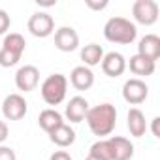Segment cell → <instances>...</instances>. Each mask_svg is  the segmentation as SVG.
<instances>
[{
	"label": "cell",
	"instance_id": "obj_13",
	"mask_svg": "<svg viewBox=\"0 0 160 160\" xmlns=\"http://www.w3.org/2000/svg\"><path fill=\"white\" fill-rule=\"evenodd\" d=\"M139 57L151 60V62H156L158 57H160V38L156 34H145L139 43H138V53Z\"/></svg>",
	"mask_w": 160,
	"mask_h": 160
},
{
	"label": "cell",
	"instance_id": "obj_14",
	"mask_svg": "<svg viewBox=\"0 0 160 160\" xmlns=\"http://www.w3.org/2000/svg\"><path fill=\"white\" fill-rule=\"evenodd\" d=\"M87 111H89V102L83 96H73V98H70V102H68V106L64 109V117L70 122L77 124V122L85 121Z\"/></svg>",
	"mask_w": 160,
	"mask_h": 160
},
{
	"label": "cell",
	"instance_id": "obj_25",
	"mask_svg": "<svg viewBox=\"0 0 160 160\" xmlns=\"http://www.w3.org/2000/svg\"><path fill=\"white\" fill-rule=\"evenodd\" d=\"M10 136V130H8V124L4 121H0V145H2Z\"/></svg>",
	"mask_w": 160,
	"mask_h": 160
},
{
	"label": "cell",
	"instance_id": "obj_2",
	"mask_svg": "<svg viewBox=\"0 0 160 160\" xmlns=\"http://www.w3.org/2000/svg\"><path fill=\"white\" fill-rule=\"evenodd\" d=\"M104 38L111 43L130 45L138 38V27L126 17H111L104 25Z\"/></svg>",
	"mask_w": 160,
	"mask_h": 160
},
{
	"label": "cell",
	"instance_id": "obj_9",
	"mask_svg": "<svg viewBox=\"0 0 160 160\" xmlns=\"http://www.w3.org/2000/svg\"><path fill=\"white\" fill-rule=\"evenodd\" d=\"M40 83V70L34 64H25L15 73V85L23 92H32Z\"/></svg>",
	"mask_w": 160,
	"mask_h": 160
},
{
	"label": "cell",
	"instance_id": "obj_20",
	"mask_svg": "<svg viewBox=\"0 0 160 160\" xmlns=\"http://www.w3.org/2000/svg\"><path fill=\"white\" fill-rule=\"evenodd\" d=\"M79 57H81V60H83V66L92 68V66H98V64L102 62V58H104V49H102V45H98V43H89V45H85V47L81 49Z\"/></svg>",
	"mask_w": 160,
	"mask_h": 160
},
{
	"label": "cell",
	"instance_id": "obj_7",
	"mask_svg": "<svg viewBox=\"0 0 160 160\" xmlns=\"http://www.w3.org/2000/svg\"><path fill=\"white\" fill-rule=\"evenodd\" d=\"M27 27H28V32L32 36L47 38V36H51L55 32V19L49 13H45V12H36V13L30 15Z\"/></svg>",
	"mask_w": 160,
	"mask_h": 160
},
{
	"label": "cell",
	"instance_id": "obj_26",
	"mask_svg": "<svg viewBox=\"0 0 160 160\" xmlns=\"http://www.w3.org/2000/svg\"><path fill=\"white\" fill-rule=\"evenodd\" d=\"M158 122H160V119H158V117H154V119H152V124H151V130H152V136H154V138H160V132H158Z\"/></svg>",
	"mask_w": 160,
	"mask_h": 160
},
{
	"label": "cell",
	"instance_id": "obj_21",
	"mask_svg": "<svg viewBox=\"0 0 160 160\" xmlns=\"http://www.w3.org/2000/svg\"><path fill=\"white\" fill-rule=\"evenodd\" d=\"M10 27H12V19H10V15H8V12L0 10V36L6 34V32L10 30Z\"/></svg>",
	"mask_w": 160,
	"mask_h": 160
},
{
	"label": "cell",
	"instance_id": "obj_27",
	"mask_svg": "<svg viewBox=\"0 0 160 160\" xmlns=\"http://www.w3.org/2000/svg\"><path fill=\"white\" fill-rule=\"evenodd\" d=\"M38 4H40V6H55L57 2H38Z\"/></svg>",
	"mask_w": 160,
	"mask_h": 160
},
{
	"label": "cell",
	"instance_id": "obj_10",
	"mask_svg": "<svg viewBox=\"0 0 160 160\" xmlns=\"http://www.w3.org/2000/svg\"><path fill=\"white\" fill-rule=\"evenodd\" d=\"M111 160H130L134 156V143L122 136H111L106 139Z\"/></svg>",
	"mask_w": 160,
	"mask_h": 160
},
{
	"label": "cell",
	"instance_id": "obj_4",
	"mask_svg": "<svg viewBox=\"0 0 160 160\" xmlns=\"http://www.w3.org/2000/svg\"><path fill=\"white\" fill-rule=\"evenodd\" d=\"M66 91H68V79L62 73H51L49 77H45V81L40 87L42 98L47 106L62 104L66 98Z\"/></svg>",
	"mask_w": 160,
	"mask_h": 160
},
{
	"label": "cell",
	"instance_id": "obj_12",
	"mask_svg": "<svg viewBox=\"0 0 160 160\" xmlns=\"http://www.w3.org/2000/svg\"><path fill=\"white\" fill-rule=\"evenodd\" d=\"M100 64H102V72L108 77H119L126 70V58L119 51H111V53L104 55V58H102Z\"/></svg>",
	"mask_w": 160,
	"mask_h": 160
},
{
	"label": "cell",
	"instance_id": "obj_6",
	"mask_svg": "<svg viewBox=\"0 0 160 160\" xmlns=\"http://www.w3.org/2000/svg\"><path fill=\"white\" fill-rule=\"evenodd\" d=\"M149 96V87L143 79H138V77H132L128 81H124L122 85V98L124 102H128L130 106H139L147 100Z\"/></svg>",
	"mask_w": 160,
	"mask_h": 160
},
{
	"label": "cell",
	"instance_id": "obj_15",
	"mask_svg": "<svg viewBox=\"0 0 160 160\" xmlns=\"http://www.w3.org/2000/svg\"><path fill=\"white\" fill-rule=\"evenodd\" d=\"M70 83L73 89L77 91H89L92 85H94V73L91 68L87 66H75L70 73Z\"/></svg>",
	"mask_w": 160,
	"mask_h": 160
},
{
	"label": "cell",
	"instance_id": "obj_28",
	"mask_svg": "<svg viewBox=\"0 0 160 160\" xmlns=\"http://www.w3.org/2000/svg\"><path fill=\"white\" fill-rule=\"evenodd\" d=\"M85 160H100V158H96V156H92V154H89V156H87Z\"/></svg>",
	"mask_w": 160,
	"mask_h": 160
},
{
	"label": "cell",
	"instance_id": "obj_23",
	"mask_svg": "<svg viewBox=\"0 0 160 160\" xmlns=\"http://www.w3.org/2000/svg\"><path fill=\"white\" fill-rule=\"evenodd\" d=\"M0 160H17V154L12 147L0 145Z\"/></svg>",
	"mask_w": 160,
	"mask_h": 160
},
{
	"label": "cell",
	"instance_id": "obj_3",
	"mask_svg": "<svg viewBox=\"0 0 160 160\" xmlns=\"http://www.w3.org/2000/svg\"><path fill=\"white\" fill-rule=\"evenodd\" d=\"M25 47H27V42L19 32H10L8 36H4L2 47H0V66L2 68L15 66L21 60Z\"/></svg>",
	"mask_w": 160,
	"mask_h": 160
},
{
	"label": "cell",
	"instance_id": "obj_8",
	"mask_svg": "<svg viewBox=\"0 0 160 160\" xmlns=\"http://www.w3.org/2000/svg\"><path fill=\"white\" fill-rule=\"evenodd\" d=\"M28 111V104L25 100V96L13 92V94H8L2 102V115L8 119V121H21Z\"/></svg>",
	"mask_w": 160,
	"mask_h": 160
},
{
	"label": "cell",
	"instance_id": "obj_16",
	"mask_svg": "<svg viewBox=\"0 0 160 160\" xmlns=\"http://www.w3.org/2000/svg\"><path fill=\"white\" fill-rule=\"evenodd\" d=\"M126 126L130 130V136L134 138H143L145 132H147V121H145V115L141 109L138 108H132L126 115Z\"/></svg>",
	"mask_w": 160,
	"mask_h": 160
},
{
	"label": "cell",
	"instance_id": "obj_24",
	"mask_svg": "<svg viewBox=\"0 0 160 160\" xmlns=\"http://www.w3.org/2000/svg\"><path fill=\"white\" fill-rule=\"evenodd\" d=\"M49 160H72V156H70L68 151H55V152L49 156Z\"/></svg>",
	"mask_w": 160,
	"mask_h": 160
},
{
	"label": "cell",
	"instance_id": "obj_1",
	"mask_svg": "<svg viewBox=\"0 0 160 160\" xmlns=\"http://www.w3.org/2000/svg\"><path fill=\"white\" fill-rule=\"evenodd\" d=\"M85 121L91 128V132L94 136H98L100 139L109 136L115 126H117V109L113 104H100V106H94V108H89L87 115H85Z\"/></svg>",
	"mask_w": 160,
	"mask_h": 160
},
{
	"label": "cell",
	"instance_id": "obj_19",
	"mask_svg": "<svg viewBox=\"0 0 160 160\" xmlns=\"http://www.w3.org/2000/svg\"><path fill=\"white\" fill-rule=\"evenodd\" d=\"M126 66H130V72H132L134 75H139V77H149V75H152L154 70H156V62H151V60H147V58H143V57H139V55L130 57V62H128ZM139 77H138V79H139Z\"/></svg>",
	"mask_w": 160,
	"mask_h": 160
},
{
	"label": "cell",
	"instance_id": "obj_11",
	"mask_svg": "<svg viewBox=\"0 0 160 160\" xmlns=\"http://www.w3.org/2000/svg\"><path fill=\"white\" fill-rule=\"evenodd\" d=\"M55 47L62 53H72L79 47V34L72 27H60L55 30Z\"/></svg>",
	"mask_w": 160,
	"mask_h": 160
},
{
	"label": "cell",
	"instance_id": "obj_22",
	"mask_svg": "<svg viewBox=\"0 0 160 160\" xmlns=\"http://www.w3.org/2000/svg\"><path fill=\"white\" fill-rule=\"evenodd\" d=\"M108 0H85V6L89 8V10H94V12H102V10H106L108 8Z\"/></svg>",
	"mask_w": 160,
	"mask_h": 160
},
{
	"label": "cell",
	"instance_id": "obj_5",
	"mask_svg": "<svg viewBox=\"0 0 160 160\" xmlns=\"http://www.w3.org/2000/svg\"><path fill=\"white\" fill-rule=\"evenodd\" d=\"M132 15L136 23L151 27L158 21V4L154 0H136L132 4Z\"/></svg>",
	"mask_w": 160,
	"mask_h": 160
},
{
	"label": "cell",
	"instance_id": "obj_17",
	"mask_svg": "<svg viewBox=\"0 0 160 160\" xmlns=\"http://www.w3.org/2000/svg\"><path fill=\"white\" fill-rule=\"evenodd\" d=\"M49 139L57 145V147H60V149H64V147H70L73 141H75V130L70 126V124H60L58 128H55L51 134H49Z\"/></svg>",
	"mask_w": 160,
	"mask_h": 160
},
{
	"label": "cell",
	"instance_id": "obj_18",
	"mask_svg": "<svg viewBox=\"0 0 160 160\" xmlns=\"http://www.w3.org/2000/svg\"><path fill=\"white\" fill-rule=\"evenodd\" d=\"M38 124H40V128L43 130V132H47V134H51L55 128H58L60 124H64V117L57 111V109H43L42 113H40V117H38Z\"/></svg>",
	"mask_w": 160,
	"mask_h": 160
}]
</instances>
